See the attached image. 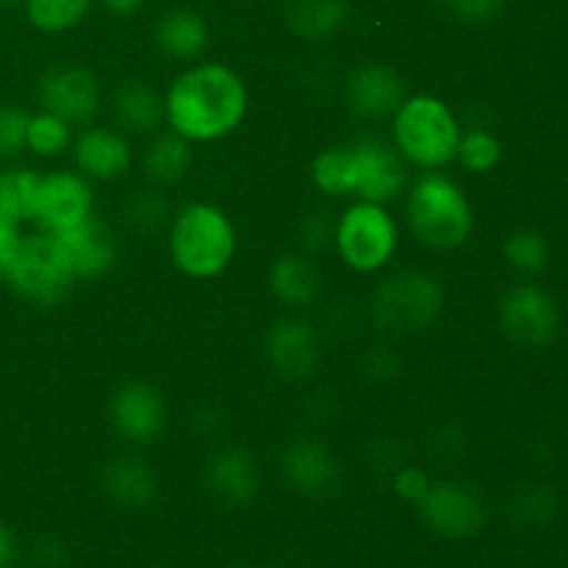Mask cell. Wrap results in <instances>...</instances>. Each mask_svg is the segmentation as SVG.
<instances>
[{"label": "cell", "instance_id": "cell-1", "mask_svg": "<svg viewBox=\"0 0 568 568\" xmlns=\"http://www.w3.org/2000/svg\"><path fill=\"white\" fill-rule=\"evenodd\" d=\"M250 94L227 64H194L164 94V122L192 144L225 139L242 125Z\"/></svg>", "mask_w": 568, "mask_h": 568}, {"label": "cell", "instance_id": "cell-2", "mask_svg": "<svg viewBox=\"0 0 568 568\" xmlns=\"http://www.w3.org/2000/svg\"><path fill=\"white\" fill-rule=\"evenodd\" d=\"M172 264L192 281H211L236 255V227L214 203H189L170 220Z\"/></svg>", "mask_w": 568, "mask_h": 568}, {"label": "cell", "instance_id": "cell-3", "mask_svg": "<svg viewBox=\"0 0 568 568\" xmlns=\"http://www.w3.org/2000/svg\"><path fill=\"white\" fill-rule=\"evenodd\" d=\"M405 220L410 233L430 250H458L471 236L475 216L460 183L427 170L405 189Z\"/></svg>", "mask_w": 568, "mask_h": 568}, {"label": "cell", "instance_id": "cell-4", "mask_svg": "<svg viewBox=\"0 0 568 568\" xmlns=\"http://www.w3.org/2000/svg\"><path fill=\"white\" fill-rule=\"evenodd\" d=\"M394 148L408 164L422 170H442L455 161L460 142V122L442 98L416 94L405 98L394 111Z\"/></svg>", "mask_w": 568, "mask_h": 568}, {"label": "cell", "instance_id": "cell-5", "mask_svg": "<svg viewBox=\"0 0 568 568\" xmlns=\"http://www.w3.org/2000/svg\"><path fill=\"white\" fill-rule=\"evenodd\" d=\"M75 281L78 277L61 242L53 233L44 231L20 239V247L9 266V275H6V283L17 297L42 305V308L64 303Z\"/></svg>", "mask_w": 568, "mask_h": 568}, {"label": "cell", "instance_id": "cell-6", "mask_svg": "<svg viewBox=\"0 0 568 568\" xmlns=\"http://www.w3.org/2000/svg\"><path fill=\"white\" fill-rule=\"evenodd\" d=\"M442 283L427 272H394L372 292V320L381 331L416 333L427 331L442 316Z\"/></svg>", "mask_w": 568, "mask_h": 568}, {"label": "cell", "instance_id": "cell-7", "mask_svg": "<svg viewBox=\"0 0 568 568\" xmlns=\"http://www.w3.org/2000/svg\"><path fill=\"white\" fill-rule=\"evenodd\" d=\"M333 244L349 270L361 275L381 272L383 266L392 264L399 247L397 220L386 205L358 200L338 216Z\"/></svg>", "mask_w": 568, "mask_h": 568}, {"label": "cell", "instance_id": "cell-8", "mask_svg": "<svg viewBox=\"0 0 568 568\" xmlns=\"http://www.w3.org/2000/svg\"><path fill=\"white\" fill-rule=\"evenodd\" d=\"M349 194L366 203H392L408 189V161L394 144L377 136H361L347 144Z\"/></svg>", "mask_w": 568, "mask_h": 568}, {"label": "cell", "instance_id": "cell-9", "mask_svg": "<svg viewBox=\"0 0 568 568\" xmlns=\"http://www.w3.org/2000/svg\"><path fill=\"white\" fill-rule=\"evenodd\" d=\"M497 322L514 344L541 349L558 338L560 308L547 288L536 283H516L499 297Z\"/></svg>", "mask_w": 568, "mask_h": 568}, {"label": "cell", "instance_id": "cell-10", "mask_svg": "<svg viewBox=\"0 0 568 568\" xmlns=\"http://www.w3.org/2000/svg\"><path fill=\"white\" fill-rule=\"evenodd\" d=\"M419 516L436 536L471 538L486 525V503L480 491L464 480L430 483L425 497L419 499Z\"/></svg>", "mask_w": 568, "mask_h": 568}, {"label": "cell", "instance_id": "cell-11", "mask_svg": "<svg viewBox=\"0 0 568 568\" xmlns=\"http://www.w3.org/2000/svg\"><path fill=\"white\" fill-rule=\"evenodd\" d=\"M94 211V189L81 172L59 170L39 178L37 200H33V222L44 233H64L78 222L89 220Z\"/></svg>", "mask_w": 568, "mask_h": 568}, {"label": "cell", "instance_id": "cell-12", "mask_svg": "<svg viewBox=\"0 0 568 568\" xmlns=\"http://www.w3.org/2000/svg\"><path fill=\"white\" fill-rule=\"evenodd\" d=\"M109 422L122 442L142 447L159 442L170 422V410L159 388L144 381H131L111 394Z\"/></svg>", "mask_w": 568, "mask_h": 568}, {"label": "cell", "instance_id": "cell-13", "mask_svg": "<svg viewBox=\"0 0 568 568\" xmlns=\"http://www.w3.org/2000/svg\"><path fill=\"white\" fill-rule=\"evenodd\" d=\"M281 477L305 499H327L342 488V464L320 438L297 436L283 447Z\"/></svg>", "mask_w": 568, "mask_h": 568}, {"label": "cell", "instance_id": "cell-14", "mask_svg": "<svg viewBox=\"0 0 568 568\" xmlns=\"http://www.w3.org/2000/svg\"><path fill=\"white\" fill-rule=\"evenodd\" d=\"M39 109L61 116L67 125H89L100 109V81L78 64L50 67L37 83Z\"/></svg>", "mask_w": 568, "mask_h": 568}, {"label": "cell", "instance_id": "cell-15", "mask_svg": "<svg viewBox=\"0 0 568 568\" xmlns=\"http://www.w3.org/2000/svg\"><path fill=\"white\" fill-rule=\"evenodd\" d=\"M266 361L283 381H308L322 364V338L311 322L286 316L270 327L264 338Z\"/></svg>", "mask_w": 568, "mask_h": 568}, {"label": "cell", "instance_id": "cell-16", "mask_svg": "<svg viewBox=\"0 0 568 568\" xmlns=\"http://www.w3.org/2000/svg\"><path fill=\"white\" fill-rule=\"evenodd\" d=\"M203 483L216 503L227 508H244L261 491L258 460L244 447H222L209 458Z\"/></svg>", "mask_w": 568, "mask_h": 568}, {"label": "cell", "instance_id": "cell-17", "mask_svg": "<svg viewBox=\"0 0 568 568\" xmlns=\"http://www.w3.org/2000/svg\"><path fill=\"white\" fill-rule=\"evenodd\" d=\"M75 166L89 181H120L133 161L128 133L120 128L92 125L72 139Z\"/></svg>", "mask_w": 568, "mask_h": 568}, {"label": "cell", "instance_id": "cell-18", "mask_svg": "<svg viewBox=\"0 0 568 568\" xmlns=\"http://www.w3.org/2000/svg\"><path fill=\"white\" fill-rule=\"evenodd\" d=\"M53 236L64 247L78 281H98L116 264L114 231L105 222L94 220V214L89 220L78 222L70 231L53 233Z\"/></svg>", "mask_w": 568, "mask_h": 568}, {"label": "cell", "instance_id": "cell-19", "mask_svg": "<svg viewBox=\"0 0 568 568\" xmlns=\"http://www.w3.org/2000/svg\"><path fill=\"white\" fill-rule=\"evenodd\" d=\"M344 94L355 114L377 120V116H388L399 109V103L405 100V83L403 75L394 72L392 67L369 61L349 72Z\"/></svg>", "mask_w": 568, "mask_h": 568}, {"label": "cell", "instance_id": "cell-20", "mask_svg": "<svg viewBox=\"0 0 568 568\" xmlns=\"http://www.w3.org/2000/svg\"><path fill=\"white\" fill-rule=\"evenodd\" d=\"M100 486H103V494L111 503L128 510L148 508L159 497V475H155V469L148 460L131 453L114 455L111 460H105L103 471H100Z\"/></svg>", "mask_w": 568, "mask_h": 568}, {"label": "cell", "instance_id": "cell-21", "mask_svg": "<svg viewBox=\"0 0 568 568\" xmlns=\"http://www.w3.org/2000/svg\"><path fill=\"white\" fill-rule=\"evenodd\" d=\"M270 292L286 308L300 311L316 303L322 292V275L308 253H288L272 264Z\"/></svg>", "mask_w": 568, "mask_h": 568}, {"label": "cell", "instance_id": "cell-22", "mask_svg": "<svg viewBox=\"0 0 568 568\" xmlns=\"http://www.w3.org/2000/svg\"><path fill=\"white\" fill-rule=\"evenodd\" d=\"M155 48L175 61H192L209 48V22L194 9H170L155 22Z\"/></svg>", "mask_w": 568, "mask_h": 568}, {"label": "cell", "instance_id": "cell-23", "mask_svg": "<svg viewBox=\"0 0 568 568\" xmlns=\"http://www.w3.org/2000/svg\"><path fill=\"white\" fill-rule=\"evenodd\" d=\"M114 122L122 133H155L164 125V98L144 81H125L111 100Z\"/></svg>", "mask_w": 568, "mask_h": 568}, {"label": "cell", "instance_id": "cell-24", "mask_svg": "<svg viewBox=\"0 0 568 568\" xmlns=\"http://www.w3.org/2000/svg\"><path fill=\"white\" fill-rule=\"evenodd\" d=\"M194 161V144L183 139L181 133L164 131L153 133L142 155V170L150 186H172V183L183 181L186 172L192 170Z\"/></svg>", "mask_w": 568, "mask_h": 568}, {"label": "cell", "instance_id": "cell-25", "mask_svg": "<svg viewBox=\"0 0 568 568\" xmlns=\"http://www.w3.org/2000/svg\"><path fill=\"white\" fill-rule=\"evenodd\" d=\"M353 9L349 0H292L288 28L308 42H327L347 28Z\"/></svg>", "mask_w": 568, "mask_h": 568}, {"label": "cell", "instance_id": "cell-26", "mask_svg": "<svg viewBox=\"0 0 568 568\" xmlns=\"http://www.w3.org/2000/svg\"><path fill=\"white\" fill-rule=\"evenodd\" d=\"M564 499L547 483H527L505 503V519L519 530H544L558 519Z\"/></svg>", "mask_w": 568, "mask_h": 568}, {"label": "cell", "instance_id": "cell-27", "mask_svg": "<svg viewBox=\"0 0 568 568\" xmlns=\"http://www.w3.org/2000/svg\"><path fill=\"white\" fill-rule=\"evenodd\" d=\"M503 258L514 272L532 277L547 270L549 258H552V247H549V239L536 227H516L505 236Z\"/></svg>", "mask_w": 568, "mask_h": 568}, {"label": "cell", "instance_id": "cell-28", "mask_svg": "<svg viewBox=\"0 0 568 568\" xmlns=\"http://www.w3.org/2000/svg\"><path fill=\"white\" fill-rule=\"evenodd\" d=\"M39 178L28 166H6L0 170V216L9 222H26L33 216Z\"/></svg>", "mask_w": 568, "mask_h": 568}, {"label": "cell", "instance_id": "cell-29", "mask_svg": "<svg viewBox=\"0 0 568 568\" xmlns=\"http://www.w3.org/2000/svg\"><path fill=\"white\" fill-rule=\"evenodd\" d=\"M92 9V0H26V17L33 28L48 33L70 31Z\"/></svg>", "mask_w": 568, "mask_h": 568}, {"label": "cell", "instance_id": "cell-30", "mask_svg": "<svg viewBox=\"0 0 568 568\" xmlns=\"http://www.w3.org/2000/svg\"><path fill=\"white\" fill-rule=\"evenodd\" d=\"M72 144V125H67L61 116L39 109L37 114L28 116V136L26 148L42 159L61 155Z\"/></svg>", "mask_w": 568, "mask_h": 568}, {"label": "cell", "instance_id": "cell-31", "mask_svg": "<svg viewBox=\"0 0 568 568\" xmlns=\"http://www.w3.org/2000/svg\"><path fill=\"white\" fill-rule=\"evenodd\" d=\"M455 161H460V166L469 172H491L503 164V142L486 128H469L460 133Z\"/></svg>", "mask_w": 568, "mask_h": 568}, {"label": "cell", "instance_id": "cell-32", "mask_svg": "<svg viewBox=\"0 0 568 568\" xmlns=\"http://www.w3.org/2000/svg\"><path fill=\"white\" fill-rule=\"evenodd\" d=\"M311 181L320 192L344 197L349 194V153L347 144H333L325 148L311 161Z\"/></svg>", "mask_w": 568, "mask_h": 568}, {"label": "cell", "instance_id": "cell-33", "mask_svg": "<svg viewBox=\"0 0 568 568\" xmlns=\"http://www.w3.org/2000/svg\"><path fill=\"white\" fill-rule=\"evenodd\" d=\"M125 211H128V220H131V225L142 233L159 231L164 222L172 220L170 200L161 194L159 186L142 189V192L133 194V197L128 200Z\"/></svg>", "mask_w": 568, "mask_h": 568}, {"label": "cell", "instance_id": "cell-34", "mask_svg": "<svg viewBox=\"0 0 568 568\" xmlns=\"http://www.w3.org/2000/svg\"><path fill=\"white\" fill-rule=\"evenodd\" d=\"M28 111L17 105H0V161H11L26 150Z\"/></svg>", "mask_w": 568, "mask_h": 568}, {"label": "cell", "instance_id": "cell-35", "mask_svg": "<svg viewBox=\"0 0 568 568\" xmlns=\"http://www.w3.org/2000/svg\"><path fill=\"white\" fill-rule=\"evenodd\" d=\"M438 3H442V9L453 20L469 22V26H483V22L497 20L508 0H438Z\"/></svg>", "mask_w": 568, "mask_h": 568}, {"label": "cell", "instance_id": "cell-36", "mask_svg": "<svg viewBox=\"0 0 568 568\" xmlns=\"http://www.w3.org/2000/svg\"><path fill=\"white\" fill-rule=\"evenodd\" d=\"M333 231H336V225L327 220L325 211L305 214L303 222H300V242H303L305 253H322L325 247H331Z\"/></svg>", "mask_w": 568, "mask_h": 568}, {"label": "cell", "instance_id": "cell-37", "mask_svg": "<svg viewBox=\"0 0 568 568\" xmlns=\"http://www.w3.org/2000/svg\"><path fill=\"white\" fill-rule=\"evenodd\" d=\"M427 488H430V480H427V475L419 466H399V469L394 471V491H397V497L405 499V503L419 505V499L425 497Z\"/></svg>", "mask_w": 568, "mask_h": 568}, {"label": "cell", "instance_id": "cell-38", "mask_svg": "<svg viewBox=\"0 0 568 568\" xmlns=\"http://www.w3.org/2000/svg\"><path fill=\"white\" fill-rule=\"evenodd\" d=\"M20 225L0 216V283H6L11 261H14L17 247H20Z\"/></svg>", "mask_w": 568, "mask_h": 568}, {"label": "cell", "instance_id": "cell-39", "mask_svg": "<svg viewBox=\"0 0 568 568\" xmlns=\"http://www.w3.org/2000/svg\"><path fill=\"white\" fill-rule=\"evenodd\" d=\"M366 372H369L375 381H388L399 372V361L392 353H386V347H377L366 355Z\"/></svg>", "mask_w": 568, "mask_h": 568}, {"label": "cell", "instance_id": "cell-40", "mask_svg": "<svg viewBox=\"0 0 568 568\" xmlns=\"http://www.w3.org/2000/svg\"><path fill=\"white\" fill-rule=\"evenodd\" d=\"M33 558H37L39 566L59 568L67 560V552L59 541H53V538H44V541H39L37 549H33Z\"/></svg>", "mask_w": 568, "mask_h": 568}, {"label": "cell", "instance_id": "cell-41", "mask_svg": "<svg viewBox=\"0 0 568 568\" xmlns=\"http://www.w3.org/2000/svg\"><path fill=\"white\" fill-rule=\"evenodd\" d=\"M98 3L103 6V11H109L111 17L125 20V17H133L136 11H142L144 0H98Z\"/></svg>", "mask_w": 568, "mask_h": 568}, {"label": "cell", "instance_id": "cell-42", "mask_svg": "<svg viewBox=\"0 0 568 568\" xmlns=\"http://www.w3.org/2000/svg\"><path fill=\"white\" fill-rule=\"evenodd\" d=\"M17 560V541L14 532L0 521V568H11Z\"/></svg>", "mask_w": 568, "mask_h": 568}, {"label": "cell", "instance_id": "cell-43", "mask_svg": "<svg viewBox=\"0 0 568 568\" xmlns=\"http://www.w3.org/2000/svg\"><path fill=\"white\" fill-rule=\"evenodd\" d=\"M231 568H255V566H250V564H236V566H231Z\"/></svg>", "mask_w": 568, "mask_h": 568}, {"label": "cell", "instance_id": "cell-44", "mask_svg": "<svg viewBox=\"0 0 568 568\" xmlns=\"http://www.w3.org/2000/svg\"><path fill=\"white\" fill-rule=\"evenodd\" d=\"M153 568H178V566H153Z\"/></svg>", "mask_w": 568, "mask_h": 568}]
</instances>
